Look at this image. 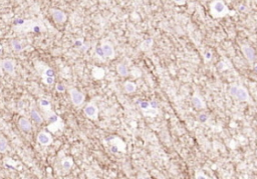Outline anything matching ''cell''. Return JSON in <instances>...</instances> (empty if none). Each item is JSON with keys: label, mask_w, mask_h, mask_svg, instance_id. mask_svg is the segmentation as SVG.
Wrapping results in <instances>:
<instances>
[{"label": "cell", "mask_w": 257, "mask_h": 179, "mask_svg": "<svg viewBox=\"0 0 257 179\" xmlns=\"http://www.w3.org/2000/svg\"><path fill=\"white\" fill-rule=\"evenodd\" d=\"M0 54H1V48H0Z\"/></svg>", "instance_id": "8d00e7d4"}, {"label": "cell", "mask_w": 257, "mask_h": 179, "mask_svg": "<svg viewBox=\"0 0 257 179\" xmlns=\"http://www.w3.org/2000/svg\"><path fill=\"white\" fill-rule=\"evenodd\" d=\"M39 106L40 108L42 109V111L44 112V117L47 120L48 117L53 113V111L51 110V104H50V101L46 98H41L39 99Z\"/></svg>", "instance_id": "277c9868"}, {"label": "cell", "mask_w": 257, "mask_h": 179, "mask_svg": "<svg viewBox=\"0 0 257 179\" xmlns=\"http://www.w3.org/2000/svg\"><path fill=\"white\" fill-rule=\"evenodd\" d=\"M124 89L128 94L134 93L137 90V84L135 82H132V81H126L125 84H124Z\"/></svg>", "instance_id": "9a60e30c"}, {"label": "cell", "mask_w": 257, "mask_h": 179, "mask_svg": "<svg viewBox=\"0 0 257 179\" xmlns=\"http://www.w3.org/2000/svg\"><path fill=\"white\" fill-rule=\"evenodd\" d=\"M153 45V39L152 38H149V39L145 40L142 44H141V49L142 50H148L151 48V46Z\"/></svg>", "instance_id": "44dd1931"}, {"label": "cell", "mask_w": 257, "mask_h": 179, "mask_svg": "<svg viewBox=\"0 0 257 179\" xmlns=\"http://www.w3.org/2000/svg\"><path fill=\"white\" fill-rule=\"evenodd\" d=\"M95 54H97V57H99V59H101V60H105L106 58H107L106 57V55H105V53H103V48H101V46L95 48Z\"/></svg>", "instance_id": "cb8c5ba5"}, {"label": "cell", "mask_w": 257, "mask_h": 179, "mask_svg": "<svg viewBox=\"0 0 257 179\" xmlns=\"http://www.w3.org/2000/svg\"><path fill=\"white\" fill-rule=\"evenodd\" d=\"M241 50H242V52H243L244 56L247 58V60H249L250 62L254 61V59H255V51H254V49L251 47V46L243 45L241 47Z\"/></svg>", "instance_id": "ba28073f"}, {"label": "cell", "mask_w": 257, "mask_h": 179, "mask_svg": "<svg viewBox=\"0 0 257 179\" xmlns=\"http://www.w3.org/2000/svg\"><path fill=\"white\" fill-rule=\"evenodd\" d=\"M229 13V9L222 0H216L211 5V14L214 17H223Z\"/></svg>", "instance_id": "6da1fadb"}, {"label": "cell", "mask_w": 257, "mask_h": 179, "mask_svg": "<svg viewBox=\"0 0 257 179\" xmlns=\"http://www.w3.org/2000/svg\"><path fill=\"white\" fill-rule=\"evenodd\" d=\"M44 76H54V71L52 70L51 68L47 67V68L43 71V74H42V77H44Z\"/></svg>", "instance_id": "4316f807"}, {"label": "cell", "mask_w": 257, "mask_h": 179, "mask_svg": "<svg viewBox=\"0 0 257 179\" xmlns=\"http://www.w3.org/2000/svg\"><path fill=\"white\" fill-rule=\"evenodd\" d=\"M69 94H70V99L71 102H72L73 105L75 106H80L83 102H85V94L83 92H80L79 90L75 88H71L69 90Z\"/></svg>", "instance_id": "7a4b0ae2"}, {"label": "cell", "mask_w": 257, "mask_h": 179, "mask_svg": "<svg viewBox=\"0 0 257 179\" xmlns=\"http://www.w3.org/2000/svg\"><path fill=\"white\" fill-rule=\"evenodd\" d=\"M83 113H85L87 118L91 120H97V116H99V108L93 102H89L83 109Z\"/></svg>", "instance_id": "3957f363"}, {"label": "cell", "mask_w": 257, "mask_h": 179, "mask_svg": "<svg viewBox=\"0 0 257 179\" xmlns=\"http://www.w3.org/2000/svg\"><path fill=\"white\" fill-rule=\"evenodd\" d=\"M101 48L103 50V53H105L106 57L109 58V59H112V58L115 57V49H114L113 45L109 42H105V43L101 44Z\"/></svg>", "instance_id": "9c48e42d"}, {"label": "cell", "mask_w": 257, "mask_h": 179, "mask_svg": "<svg viewBox=\"0 0 257 179\" xmlns=\"http://www.w3.org/2000/svg\"><path fill=\"white\" fill-rule=\"evenodd\" d=\"M73 165V160L71 157H65L62 160V167L64 172H68Z\"/></svg>", "instance_id": "7c38bea8"}, {"label": "cell", "mask_w": 257, "mask_h": 179, "mask_svg": "<svg viewBox=\"0 0 257 179\" xmlns=\"http://www.w3.org/2000/svg\"><path fill=\"white\" fill-rule=\"evenodd\" d=\"M192 104L197 109H204L205 108V103L203 102L202 98L198 94H195L192 97Z\"/></svg>", "instance_id": "4fadbf2b"}, {"label": "cell", "mask_w": 257, "mask_h": 179, "mask_svg": "<svg viewBox=\"0 0 257 179\" xmlns=\"http://www.w3.org/2000/svg\"><path fill=\"white\" fill-rule=\"evenodd\" d=\"M11 47L12 49L14 50V51L16 52H21L24 50V46L22 45V42L19 41V40L17 39H13L11 41Z\"/></svg>", "instance_id": "e0dca14e"}, {"label": "cell", "mask_w": 257, "mask_h": 179, "mask_svg": "<svg viewBox=\"0 0 257 179\" xmlns=\"http://www.w3.org/2000/svg\"><path fill=\"white\" fill-rule=\"evenodd\" d=\"M196 178H198V179H200V178H202V179H207L208 177H207V176H205V175H203V173H198L197 175H196Z\"/></svg>", "instance_id": "d6a6232c"}, {"label": "cell", "mask_w": 257, "mask_h": 179, "mask_svg": "<svg viewBox=\"0 0 257 179\" xmlns=\"http://www.w3.org/2000/svg\"><path fill=\"white\" fill-rule=\"evenodd\" d=\"M56 90L58 91V92H64L65 91V86L64 84H57L56 85Z\"/></svg>", "instance_id": "4dcf8cb0"}, {"label": "cell", "mask_w": 257, "mask_h": 179, "mask_svg": "<svg viewBox=\"0 0 257 179\" xmlns=\"http://www.w3.org/2000/svg\"><path fill=\"white\" fill-rule=\"evenodd\" d=\"M1 66L3 70L8 74H13L15 70V61L12 59H5L1 61Z\"/></svg>", "instance_id": "8992f818"}, {"label": "cell", "mask_w": 257, "mask_h": 179, "mask_svg": "<svg viewBox=\"0 0 257 179\" xmlns=\"http://www.w3.org/2000/svg\"><path fill=\"white\" fill-rule=\"evenodd\" d=\"M30 115H31V118L33 119V121L35 122V123L37 124H41L42 122H43V118H42V116L39 114V112L36 110H31V112H30Z\"/></svg>", "instance_id": "d6986e66"}, {"label": "cell", "mask_w": 257, "mask_h": 179, "mask_svg": "<svg viewBox=\"0 0 257 179\" xmlns=\"http://www.w3.org/2000/svg\"><path fill=\"white\" fill-rule=\"evenodd\" d=\"M238 88H239V86H238V85H232V86L230 87V89H229V94L231 95V96L235 97L236 94H237Z\"/></svg>", "instance_id": "484cf974"}, {"label": "cell", "mask_w": 257, "mask_h": 179, "mask_svg": "<svg viewBox=\"0 0 257 179\" xmlns=\"http://www.w3.org/2000/svg\"><path fill=\"white\" fill-rule=\"evenodd\" d=\"M138 106L141 108V110H146V109L150 108L151 105H150V102H148V101H145V100H139L138 101Z\"/></svg>", "instance_id": "603a6c76"}, {"label": "cell", "mask_w": 257, "mask_h": 179, "mask_svg": "<svg viewBox=\"0 0 257 179\" xmlns=\"http://www.w3.org/2000/svg\"><path fill=\"white\" fill-rule=\"evenodd\" d=\"M239 10L240 11H246V6L245 5H239Z\"/></svg>", "instance_id": "e575fe53"}, {"label": "cell", "mask_w": 257, "mask_h": 179, "mask_svg": "<svg viewBox=\"0 0 257 179\" xmlns=\"http://www.w3.org/2000/svg\"><path fill=\"white\" fill-rule=\"evenodd\" d=\"M256 21H257V16H256Z\"/></svg>", "instance_id": "74e56055"}, {"label": "cell", "mask_w": 257, "mask_h": 179, "mask_svg": "<svg viewBox=\"0 0 257 179\" xmlns=\"http://www.w3.org/2000/svg\"><path fill=\"white\" fill-rule=\"evenodd\" d=\"M235 98H237L239 101H248L250 99V97H249V94H248V91L244 87L239 86Z\"/></svg>", "instance_id": "30bf717a"}, {"label": "cell", "mask_w": 257, "mask_h": 179, "mask_svg": "<svg viewBox=\"0 0 257 179\" xmlns=\"http://www.w3.org/2000/svg\"><path fill=\"white\" fill-rule=\"evenodd\" d=\"M8 149V144L4 138L0 137V153H4Z\"/></svg>", "instance_id": "7402d4cb"}, {"label": "cell", "mask_w": 257, "mask_h": 179, "mask_svg": "<svg viewBox=\"0 0 257 179\" xmlns=\"http://www.w3.org/2000/svg\"><path fill=\"white\" fill-rule=\"evenodd\" d=\"M142 112H143V114L146 115V116L155 117L157 114H158V109H156V108H152V107H150V108L146 109V110H143Z\"/></svg>", "instance_id": "ffe728a7"}, {"label": "cell", "mask_w": 257, "mask_h": 179, "mask_svg": "<svg viewBox=\"0 0 257 179\" xmlns=\"http://www.w3.org/2000/svg\"><path fill=\"white\" fill-rule=\"evenodd\" d=\"M173 1H174L175 3H177V4H180V5H183V4H185L186 0H173Z\"/></svg>", "instance_id": "836d02e7"}, {"label": "cell", "mask_w": 257, "mask_h": 179, "mask_svg": "<svg viewBox=\"0 0 257 179\" xmlns=\"http://www.w3.org/2000/svg\"><path fill=\"white\" fill-rule=\"evenodd\" d=\"M204 57H205L206 61H209L212 59V52L211 51H206L204 53Z\"/></svg>", "instance_id": "f546056e"}, {"label": "cell", "mask_w": 257, "mask_h": 179, "mask_svg": "<svg viewBox=\"0 0 257 179\" xmlns=\"http://www.w3.org/2000/svg\"><path fill=\"white\" fill-rule=\"evenodd\" d=\"M42 78H43V82L47 85H52L54 83V80H55L54 76H44Z\"/></svg>", "instance_id": "d4e9b609"}, {"label": "cell", "mask_w": 257, "mask_h": 179, "mask_svg": "<svg viewBox=\"0 0 257 179\" xmlns=\"http://www.w3.org/2000/svg\"><path fill=\"white\" fill-rule=\"evenodd\" d=\"M254 71H255V72L257 73V64L254 65Z\"/></svg>", "instance_id": "d590c367"}, {"label": "cell", "mask_w": 257, "mask_h": 179, "mask_svg": "<svg viewBox=\"0 0 257 179\" xmlns=\"http://www.w3.org/2000/svg\"><path fill=\"white\" fill-rule=\"evenodd\" d=\"M91 74H93V77L95 79H101L105 76V70L103 68H99V67H93V71H91Z\"/></svg>", "instance_id": "2e32d148"}, {"label": "cell", "mask_w": 257, "mask_h": 179, "mask_svg": "<svg viewBox=\"0 0 257 179\" xmlns=\"http://www.w3.org/2000/svg\"><path fill=\"white\" fill-rule=\"evenodd\" d=\"M37 142L42 146H48L52 143V137L45 131H40L37 135Z\"/></svg>", "instance_id": "5b68a950"}, {"label": "cell", "mask_w": 257, "mask_h": 179, "mask_svg": "<svg viewBox=\"0 0 257 179\" xmlns=\"http://www.w3.org/2000/svg\"><path fill=\"white\" fill-rule=\"evenodd\" d=\"M50 12H51L52 18L54 19V21L56 23H64V22L66 20V15L64 11L58 9H50Z\"/></svg>", "instance_id": "52a82bcc"}, {"label": "cell", "mask_w": 257, "mask_h": 179, "mask_svg": "<svg viewBox=\"0 0 257 179\" xmlns=\"http://www.w3.org/2000/svg\"><path fill=\"white\" fill-rule=\"evenodd\" d=\"M208 118H209V117H208V115L205 114V113H201V114L199 115V120L201 122H206L208 120Z\"/></svg>", "instance_id": "f1b7e54d"}, {"label": "cell", "mask_w": 257, "mask_h": 179, "mask_svg": "<svg viewBox=\"0 0 257 179\" xmlns=\"http://www.w3.org/2000/svg\"><path fill=\"white\" fill-rule=\"evenodd\" d=\"M150 105H151V107H152V108H156V109H158V103H157L155 100L151 101V102H150Z\"/></svg>", "instance_id": "1f68e13d"}, {"label": "cell", "mask_w": 257, "mask_h": 179, "mask_svg": "<svg viewBox=\"0 0 257 179\" xmlns=\"http://www.w3.org/2000/svg\"><path fill=\"white\" fill-rule=\"evenodd\" d=\"M62 128H64V123H62V121L60 118L58 119L57 121L53 122V123H50L49 126H48V129L52 132L56 131V130H58V129H62Z\"/></svg>", "instance_id": "ac0fdd59"}, {"label": "cell", "mask_w": 257, "mask_h": 179, "mask_svg": "<svg viewBox=\"0 0 257 179\" xmlns=\"http://www.w3.org/2000/svg\"><path fill=\"white\" fill-rule=\"evenodd\" d=\"M217 69L220 71L222 70H225L226 69V65H225V62H223V61H221V62H219L217 64Z\"/></svg>", "instance_id": "83f0119b"}, {"label": "cell", "mask_w": 257, "mask_h": 179, "mask_svg": "<svg viewBox=\"0 0 257 179\" xmlns=\"http://www.w3.org/2000/svg\"><path fill=\"white\" fill-rule=\"evenodd\" d=\"M117 71L122 77H127L128 76V73H130L128 66L126 64H124V63H119L117 65Z\"/></svg>", "instance_id": "5bb4252c"}, {"label": "cell", "mask_w": 257, "mask_h": 179, "mask_svg": "<svg viewBox=\"0 0 257 179\" xmlns=\"http://www.w3.org/2000/svg\"><path fill=\"white\" fill-rule=\"evenodd\" d=\"M18 125H19L20 129L23 130V131H25V132L31 131V123L29 122V120L24 118V117H22V118L19 119V121H18Z\"/></svg>", "instance_id": "8fae6325"}]
</instances>
